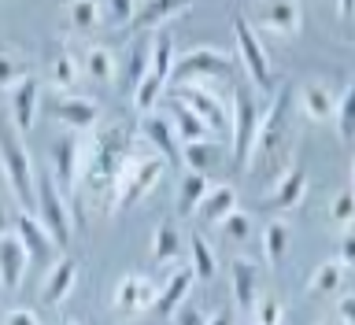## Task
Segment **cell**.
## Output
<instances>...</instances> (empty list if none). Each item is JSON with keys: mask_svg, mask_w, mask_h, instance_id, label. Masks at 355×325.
<instances>
[{"mask_svg": "<svg viewBox=\"0 0 355 325\" xmlns=\"http://www.w3.org/2000/svg\"><path fill=\"white\" fill-rule=\"evenodd\" d=\"M63 325H78V322H63Z\"/></svg>", "mask_w": 355, "mask_h": 325, "instance_id": "cell-51", "label": "cell"}, {"mask_svg": "<svg viewBox=\"0 0 355 325\" xmlns=\"http://www.w3.org/2000/svg\"><path fill=\"white\" fill-rule=\"evenodd\" d=\"M52 177L67 196V204L78 200V163H82V141L78 137H60L52 144Z\"/></svg>", "mask_w": 355, "mask_h": 325, "instance_id": "cell-10", "label": "cell"}, {"mask_svg": "<svg viewBox=\"0 0 355 325\" xmlns=\"http://www.w3.org/2000/svg\"><path fill=\"white\" fill-rule=\"evenodd\" d=\"M155 296H159V288H155L148 277H122L119 288H115V310L119 315H141V310H152Z\"/></svg>", "mask_w": 355, "mask_h": 325, "instance_id": "cell-14", "label": "cell"}, {"mask_svg": "<svg viewBox=\"0 0 355 325\" xmlns=\"http://www.w3.org/2000/svg\"><path fill=\"white\" fill-rule=\"evenodd\" d=\"M189 252H193V274L196 277H204V281H211V277L218 274V255H215V248L200 237V233H193L189 237Z\"/></svg>", "mask_w": 355, "mask_h": 325, "instance_id": "cell-30", "label": "cell"}, {"mask_svg": "<svg viewBox=\"0 0 355 325\" xmlns=\"http://www.w3.org/2000/svg\"><path fill=\"white\" fill-rule=\"evenodd\" d=\"M300 107H304V115L311 122H326V118L337 115V100H333V93L322 82L300 85Z\"/></svg>", "mask_w": 355, "mask_h": 325, "instance_id": "cell-25", "label": "cell"}, {"mask_svg": "<svg viewBox=\"0 0 355 325\" xmlns=\"http://www.w3.org/2000/svg\"><path fill=\"white\" fill-rule=\"evenodd\" d=\"M237 74V60L226 52V49H207V44H200V49H189L185 55H178L174 60V85H204L207 78H233Z\"/></svg>", "mask_w": 355, "mask_h": 325, "instance_id": "cell-5", "label": "cell"}, {"mask_svg": "<svg viewBox=\"0 0 355 325\" xmlns=\"http://www.w3.org/2000/svg\"><path fill=\"white\" fill-rule=\"evenodd\" d=\"M307 196V170L304 166H288V170L277 177V185L270 188V207L274 211H293L304 204Z\"/></svg>", "mask_w": 355, "mask_h": 325, "instance_id": "cell-21", "label": "cell"}, {"mask_svg": "<svg viewBox=\"0 0 355 325\" xmlns=\"http://www.w3.org/2000/svg\"><path fill=\"white\" fill-rule=\"evenodd\" d=\"M193 281H196L193 266H189V270H174L171 277H166V285L159 288V296H155L152 315H159V318H174V310L185 304V296H189V288H193Z\"/></svg>", "mask_w": 355, "mask_h": 325, "instance_id": "cell-20", "label": "cell"}, {"mask_svg": "<svg viewBox=\"0 0 355 325\" xmlns=\"http://www.w3.org/2000/svg\"><path fill=\"white\" fill-rule=\"evenodd\" d=\"M230 281H233V299H237V307L255 310V304H259V270H255V263L237 255L230 266Z\"/></svg>", "mask_w": 355, "mask_h": 325, "instance_id": "cell-18", "label": "cell"}, {"mask_svg": "<svg viewBox=\"0 0 355 325\" xmlns=\"http://www.w3.org/2000/svg\"><path fill=\"white\" fill-rule=\"evenodd\" d=\"M174 60H178V55H174L171 33L159 30V33L152 37V67H148V71H152L155 78H163V82H166V78H171V71H174Z\"/></svg>", "mask_w": 355, "mask_h": 325, "instance_id": "cell-31", "label": "cell"}, {"mask_svg": "<svg viewBox=\"0 0 355 325\" xmlns=\"http://www.w3.org/2000/svg\"><path fill=\"white\" fill-rule=\"evenodd\" d=\"M107 11V15H115V22H133V15H137V4H133V0H107V4H100Z\"/></svg>", "mask_w": 355, "mask_h": 325, "instance_id": "cell-42", "label": "cell"}, {"mask_svg": "<svg viewBox=\"0 0 355 325\" xmlns=\"http://www.w3.org/2000/svg\"><path fill=\"white\" fill-rule=\"evenodd\" d=\"M288 148H293V89L282 85L270 100V107L263 111L259 118V133H255V148L252 159H266L277 163L285 159Z\"/></svg>", "mask_w": 355, "mask_h": 325, "instance_id": "cell-2", "label": "cell"}, {"mask_svg": "<svg viewBox=\"0 0 355 325\" xmlns=\"http://www.w3.org/2000/svg\"><path fill=\"white\" fill-rule=\"evenodd\" d=\"M233 211H241L237 207V188H233V185H211L207 196H204V204L196 207V215L204 222H211V226H222Z\"/></svg>", "mask_w": 355, "mask_h": 325, "instance_id": "cell-23", "label": "cell"}, {"mask_svg": "<svg viewBox=\"0 0 355 325\" xmlns=\"http://www.w3.org/2000/svg\"><path fill=\"white\" fill-rule=\"evenodd\" d=\"M67 15H71V26H74L78 33H85V30L100 26V15H104V8H100L96 0H74V4L67 8Z\"/></svg>", "mask_w": 355, "mask_h": 325, "instance_id": "cell-36", "label": "cell"}, {"mask_svg": "<svg viewBox=\"0 0 355 325\" xmlns=\"http://www.w3.org/2000/svg\"><path fill=\"white\" fill-rule=\"evenodd\" d=\"M282 304H277L274 296H259V304H255V325H282Z\"/></svg>", "mask_w": 355, "mask_h": 325, "instance_id": "cell-41", "label": "cell"}, {"mask_svg": "<svg viewBox=\"0 0 355 325\" xmlns=\"http://www.w3.org/2000/svg\"><path fill=\"white\" fill-rule=\"evenodd\" d=\"M337 263L340 266H355V229H348L340 237V252H337Z\"/></svg>", "mask_w": 355, "mask_h": 325, "instance_id": "cell-44", "label": "cell"}, {"mask_svg": "<svg viewBox=\"0 0 355 325\" xmlns=\"http://www.w3.org/2000/svg\"><path fill=\"white\" fill-rule=\"evenodd\" d=\"M233 166L248 170L252 163V148H255V133H259V118H263V107L248 89H237L233 96Z\"/></svg>", "mask_w": 355, "mask_h": 325, "instance_id": "cell-7", "label": "cell"}, {"mask_svg": "<svg viewBox=\"0 0 355 325\" xmlns=\"http://www.w3.org/2000/svg\"><path fill=\"white\" fill-rule=\"evenodd\" d=\"M222 233H226V240L230 244H248V237H252V218L244 215V211H233V215L218 226Z\"/></svg>", "mask_w": 355, "mask_h": 325, "instance_id": "cell-40", "label": "cell"}, {"mask_svg": "<svg viewBox=\"0 0 355 325\" xmlns=\"http://www.w3.org/2000/svg\"><path fill=\"white\" fill-rule=\"evenodd\" d=\"M163 166H166V163H163L152 148H148V152H137V148H133V155L126 159V166H122V177H119L115 211H130V207H137L141 200L148 196L155 185H159Z\"/></svg>", "mask_w": 355, "mask_h": 325, "instance_id": "cell-4", "label": "cell"}, {"mask_svg": "<svg viewBox=\"0 0 355 325\" xmlns=\"http://www.w3.org/2000/svg\"><path fill=\"white\" fill-rule=\"evenodd\" d=\"M82 71L93 78V82H111L115 78V60L104 44H89L85 55H82Z\"/></svg>", "mask_w": 355, "mask_h": 325, "instance_id": "cell-29", "label": "cell"}, {"mask_svg": "<svg viewBox=\"0 0 355 325\" xmlns=\"http://www.w3.org/2000/svg\"><path fill=\"white\" fill-rule=\"evenodd\" d=\"M78 281V259H60V263H52L49 266V277H44V285H41V304L44 307H60L67 296H71V288Z\"/></svg>", "mask_w": 355, "mask_h": 325, "instance_id": "cell-16", "label": "cell"}, {"mask_svg": "<svg viewBox=\"0 0 355 325\" xmlns=\"http://www.w3.org/2000/svg\"><path fill=\"white\" fill-rule=\"evenodd\" d=\"M15 237L22 240V248H26V255H30V263H55V240L49 237V229L41 226L37 218L30 215V211H15Z\"/></svg>", "mask_w": 355, "mask_h": 325, "instance_id": "cell-12", "label": "cell"}, {"mask_svg": "<svg viewBox=\"0 0 355 325\" xmlns=\"http://www.w3.org/2000/svg\"><path fill=\"white\" fill-rule=\"evenodd\" d=\"M352 188H355V159H352Z\"/></svg>", "mask_w": 355, "mask_h": 325, "instance_id": "cell-50", "label": "cell"}, {"mask_svg": "<svg viewBox=\"0 0 355 325\" xmlns=\"http://www.w3.org/2000/svg\"><path fill=\"white\" fill-rule=\"evenodd\" d=\"M193 8L189 0H148V4H137V15H133L130 30H155L163 26L166 19H178Z\"/></svg>", "mask_w": 355, "mask_h": 325, "instance_id": "cell-22", "label": "cell"}, {"mask_svg": "<svg viewBox=\"0 0 355 325\" xmlns=\"http://www.w3.org/2000/svg\"><path fill=\"white\" fill-rule=\"evenodd\" d=\"M207 188H211V182H207L204 174H185L182 177V188H178V215H182V218L196 215V207L204 204Z\"/></svg>", "mask_w": 355, "mask_h": 325, "instance_id": "cell-27", "label": "cell"}, {"mask_svg": "<svg viewBox=\"0 0 355 325\" xmlns=\"http://www.w3.org/2000/svg\"><path fill=\"white\" fill-rule=\"evenodd\" d=\"M133 133L119 122L100 126L89 133L82 144V163H78V200H74V218H82L85 211L96 215H111L115 211V193L122 166L133 155Z\"/></svg>", "mask_w": 355, "mask_h": 325, "instance_id": "cell-1", "label": "cell"}, {"mask_svg": "<svg viewBox=\"0 0 355 325\" xmlns=\"http://www.w3.org/2000/svg\"><path fill=\"white\" fill-rule=\"evenodd\" d=\"M207 325H237V318H233V310H230V307H222V310H215V315H211Z\"/></svg>", "mask_w": 355, "mask_h": 325, "instance_id": "cell-48", "label": "cell"}, {"mask_svg": "<svg viewBox=\"0 0 355 325\" xmlns=\"http://www.w3.org/2000/svg\"><path fill=\"white\" fill-rule=\"evenodd\" d=\"M37 222L49 229V237L55 240V248H67L74 237V215L67 196L60 193L52 170H37Z\"/></svg>", "mask_w": 355, "mask_h": 325, "instance_id": "cell-6", "label": "cell"}, {"mask_svg": "<svg viewBox=\"0 0 355 325\" xmlns=\"http://www.w3.org/2000/svg\"><path fill=\"white\" fill-rule=\"evenodd\" d=\"M26 266H30V255L22 248V240L15 233H4V237H0V288H4V292H15L22 285Z\"/></svg>", "mask_w": 355, "mask_h": 325, "instance_id": "cell-15", "label": "cell"}, {"mask_svg": "<svg viewBox=\"0 0 355 325\" xmlns=\"http://www.w3.org/2000/svg\"><path fill=\"white\" fill-rule=\"evenodd\" d=\"M174 100H182V104L204 122V126L211 130V137H226V133L233 130V111L222 104V96L211 93L207 85H182L174 93Z\"/></svg>", "mask_w": 355, "mask_h": 325, "instance_id": "cell-8", "label": "cell"}, {"mask_svg": "<svg viewBox=\"0 0 355 325\" xmlns=\"http://www.w3.org/2000/svg\"><path fill=\"white\" fill-rule=\"evenodd\" d=\"M285 252H288V226L285 222H266V229H263V259L277 266L285 259Z\"/></svg>", "mask_w": 355, "mask_h": 325, "instance_id": "cell-32", "label": "cell"}, {"mask_svg": "<svg viewBox=\"0 0 355 325\" xmlns=\"http://www.w3.org/2000/svg\"><path fill=\"white\" fill-rule=\"evenodd\" d=\"M171 126H174V137L182 141V144H193V141H207V137H211V130L182 104V100H174V122H171ZM215 141H218V137H215Z\"/></svg>", "mask_w": 355, "mask_h": 325, "instance_id": "cell-26", "label": "cell"}, {"mask_svg": "<svg viewBox=\"0 0 355 325\" xmlns=\"http://www.w3.org/2000/svg\"><path fill=\"white\" fill-rule=\"evenodd\" d=\"M233 37H237V55H241L244 71H248V78H252V85L266 89L274 82L270 78V55H266V44L259 41V33H255V26L248 22L244 11L233 15Z\"/></svg>", "mask_w": 355, "mask_h": 325, "instance_id": "cell-9", "label": "cell"}, {"mask_svg": "<svg viewBox=\"0 0 355 325\" xmlns=\"http://www.w3.org/2000/svg\"><path fill=\"white\" fill-rule=\"evenodd\" d=\"M178 252H182V233H178V226L171 218H163L159 229H155V240H152V259L159 266H166L178 259Z\"/></svg>", "mask_w": 355, "mask_h": 325, "instance_id": "cell-28", "label": "cell"}, {"mask_svg": "<svg viewBox=\"0 0 355 325\" xmlns=\"http://www.w3.org/2000/svg\"><path fill=\"white\" fill-rule=\"evenodd\" d=\"M337 133H340V141H352L355 137V85L337 100Z\"/></svg>", "mask_w": 355, "mask_h": 325, "instance_id": "cell-37", "label": "cell"}, {"mask_svg": "<svg viewBox=\"0 0 355 325\" xmlns=\"http://www.w3.org/2000/svg\"><path fill=\"white\" fill-rule=\"evenodd\" d=\"M4 325H41V318L33 315V310H26V307H15V310H8Z\"/></svg>", "mask_w": 355, "mask_h": 325, "instance_id": "cell-45", "label": "cell"}, {"mask_svg": "<svg viewBox=\"0 0 355 325\" xmlns=\"http://www.w3.org/2000/svg\"><path fill=\"white\" fill-rule=\"evenodd\" d=\"M52 118L55 122H63V126H71V130H100V104L93 96H74V93H67V96H55L52 100Z\"/></svg>", "mask_w": 355, "mask_h": 325, "instance_id": "cell-11", "label": "cell"}, {"mask_svg": "<svg viewBox=\"0 0 355 325\" xmlns=\"http://www.w3.org/2000/svg\"><path fill=\"white\" fill-rule=\"evenodd\" d=\"M37 104H41L37 78H26L22 85L11 89V126H15V133H30L33 118H37Z\"/></svg>", "mask_w": 355, "mask_h": 325, "instance_id": "cell-17", "label": "cell"}, {"mask_svg": "<svg viewBox=\"0 0 355 325\" xmlns=\"http://www.w3.org/2000/svg\"><path fill=\"white\" fill-rule=\"evenodd\" d=\"M52 78H55V85H60V89H74V82H78V60H74L71 49H60V55H55V63H52Z\"/></svg>", "mask_w": 355, "mask_h": 325, "instance_id": "cell-38", "label": "cell"}, {"mask_svg": "<svg viewBox=\"0 0 355 325\" xmlns=\"http://www.w3.org/2000/svg\"><path fill=\"white\" fill-rule=\"evenodd\" d=\"M337 11H340V15H352V11H355V4H352V0H340V4H337Z\"/></svg>", "mask_w": 355, "mask_h": 325, "instance_id": "cell-49", "label": "cell"}, {"mask_svg": "<svg viewBox=\"0 0 355 325\" xmlns=\"http://www.w3.org/2000/svg\"><path fill=\"white\" fill-rule=\"evenodd\" d=\"M0 170L11 185V196L19 200V211L37 207V166H33L26 144L19 141L15 126H0Z\"/></svg>", "mask_w": 355, "mask_h": 325, "instance_id": "cell-3", "label": "cell"}, {"mask_svg": "<svg viewBox=\"0 0 355 325\" xmlns=\"http://www.w3.org/2000/svg\"><path fill=\"white\" fill-rule=\"evenodd\" d=\"M337 315H340V325H355V296H340Z\"/></svg>", "mask_w": 355, "mask_h": 325, "instance_id": "cell-46", "label": "cell"}, {"mask_svg": "<svg viewBox=\"0 0 355 325\" xmlns=\"http://www.w3.org/2000/svg\"><path fill=\"white\" fill-rule=\"evenodd\" d=\"M137 133H141V141L148 144V148L159 155L163 163H178V155H182V148H178V137H174V126L166 122L163 115H141V126H137Z\"/></svg>", "mask_w": 355, "mask_h": 325, "instance_id": "cell-13", "label": "cell"}, {"mask_svg": "<svg viewBox=\"0 0 355 325\" xmlns=\"http://www.w3.org/2000/svg\"><path fill=\"white\" fill-rule=\"evenodd\" d=\"M259 22L270 33H282V37H293L304 22V8L293 4V0H266L259 8Z\"/></svg>", "mask_w": 355, "mask_h": 325, "instance_id": "cell-19", "label": "cell"}, {"mask_svg": "<svg viewBox=\"0 0 355 325\" xmlns=\"http://www.w3.org/2000/svg\"><path fill=\"white\" fill-rule=\"evenodd\" d=\"M340 274H344V266L337 259H329V263H322L315 274H311V285H307V292L311 296H329V292H337L340 288Z\"/></svg>", "mask_w": 355, "mask_h": 325, "instance_id": "cell-35", "label": "cell"}, {"mask_svg": "<svg viewBox=\"0 0 355 325\" xmlns=\"http://www.w3.org/2000/svg\"><path fill=\"white\" fill-rule=\"evenodd\" d=\"M11 229H15V215H11V207L4 204V196H0V237L11 233Z\"/></svg>", "mask_w": 355, "mask_h": 325, "instance_id": "cell-47", "label": "cell"}, {"mask_svg": "<svg viewBox=\"0 0 355 325\" xmlns=\"http://www.w3.org/2000/svg\"><path fill=\"white\" fill-rule=\"evenodd\" d=\"M30 78V63L22 60L19 52L0 49V89H15Z\"/></svg>", "mask_w": 355, "mask_h": 325, "instance_id": "cell-34", "label": "cell"}, {"mask_svg": "<svg viewBox=\"0 0 355 325\" xmlns=\"http://www.w3.org/2000/svg\"><path fill=\"white\" fill-rule=\"evenodd\" d=\"M163 89H166V82H163V78H155V74L148 71L137 85H133V107H137L141 115H152V107L159 104Z\"/></svg>", "mask_w": 355, "mask_h": 325, "instance_id": "cell-33", "label": "cell"}, {"mask_svg": "<svg viewBox=\"0 0 355 325\" xmlns=\"http://www.w3.org/2000/svg\"><path fill=\"white\" fill-rule=\"evenodd\" d=\"M329 218L337 222V226H352V222H355V188H340V193L333 196Z\"/></svg>", "mask_w": 355, "mask_h": 325, "instance_id": "cell-39", "label": "cell"}, {"mask_svg": "<svg viewBox=\"0 0 355 325\" xmlns=\"http://www.w3.org/2000/svg\"><path fill=\"white\" fill-rule=\"evenodd\" d=\"M182 159L189 166V174H211L215 166L222 163V141L207 137V141H193V144H182Z\"/></svg>", "mask_w": 355, "mask_h": 325, "instance_id": "cell-24", "label": "cell"}, {"mask_svg": "<svg viewBox=\"0 0 355 325\" xmlns=\"http://www.w3.org/2000/svg\"><path fill=\"white\" fill-rule=\"evenodd\" d=\"M174 322L178 325H207L211 315H204V310H196V307H178L174 310Z\"/></svg>", "mask_w": 355, "mask_h": 325, "instance_id": "cell-43", "label": "cell"}]
</instances>
